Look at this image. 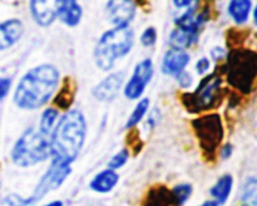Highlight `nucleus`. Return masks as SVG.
<instances>
[{"instance_id": "obj_22", "label": "nucleus", "mask_w": 257, "mask_h": 206, "mask_svg": "<svg viewBox=\"0 0 257 206\" xmlns=\"http://www.w3.org/2000/svg\"><path fill=\"white\" fill-rule=\"evenodd\" d=\"M128 158H130V152H128L127 148H122L119 152L112 156V158L108 162V168L114 171L119 170V168H122L127 163Z\"/></svg>"}, {"instance_id": "obj_11", "label": "nucleus", "mask_w": 257, "mask_h": 206, "mask_svg": "<svg viewBox=\"0 0 257 206\" xmlns=\"http://www.w3.org/2000/svg\"><path fill=\"white\" fill-rule=\"evenodd\" d=\"M24 33V25L19 19H8L0 23V50L9 49L18 43Z\"/></svg>"}, {"instance_id": "obj_3", "label": "nucleus", "mask_w": 257, "mask_h": 206, "mask_svg": "<svg viewBox=\"0 0 257 206\" xmlns=\"http://www.w3.org/2000/svg\"><path fill=\"white\" fill-rule=\"evenodd\" d=\"M135 33L130 27H114L107 30L98 40L94 49L95 63L102 70H110L115 62L132 50Z\"/></svg>"}, {"instance_id": "obj_10", "label": "nucleus", "mask_w": 257, "mask_h": 206, "mask_svg": "<svg viewBox=\"0 0 257 206\" xmlns=\"http://www.w3.org/2000/svg\"><path fill=\"white\" fill-rule=\"evenodd\" d=\"M190 60V55L185 50L171 48L168 52H166L165 57H163L162 72L170 75L180 74L181 72L185 70Z\"/></svg>"}, {"instance_id": "obj_7", "label": "nucleus", "mask_w": 257, "mask_h": 206, "mask_svg": "<svg viewBox=\"0 0 257 206\" xmlns=\"http://www.w3.org/2000/svg\"><path fill=\"white\" fill-rule=\"evenodd\" d=\"M108 20L114 27H130L137 8L133 0H109L105 7Z\"/></svg>"}, {"instance_id": "obj_15", "label": "nucleus", "mask_w": 257, "mask_h": 206, "mask_svg": "<svg viewBox=\"0 0 257 206\" xmlns=\"http://www.w3.org/2000/svg\"><path fill=\"white\" fill-rule=\"evenodd\" d=\"M82 15L83 10L78 0H63L58 10V18L68 27H77Z\"/></svg>"}, {"instance_id": "obj_2", "label": "nucleus", "mask_w": 257, "mask_h": 206, "mask_svg": "<svg viewBox=\"0 0 257 206\" xmlns=\"http://www.w3.org/2000/svg\"><path fill=\"white\" fill-rule=\"evenodd\" d=\"M87 122L79 110H70L59 118L50 133V157L55 162L72 165L85 141Z\"/></svg>"}, {"instance_id": "obj_1", "label": "nucleus", "mask_w": 257, "mask_h": 206, "mask_svg": "<svg viewBox=\"0 0 257 206\" xmlns=\"http://www.w3.org/2000/svg\"><path fill=\"white\" fill-rule=\"evenodd\" d=\"M59 84V72L52 64H42L28 70L14 90L15 106L33 111L47 105Z\"/></svg>"}, {"instance_id": "obj_32", "label": "nucleus", "mask_w": 257, "mask_h": 206, "mask_svg": "<svg viewBox=\"0 0 257 206\" xmlns=\"http://www.w3.org/2000/svg\"><path fill=\"white\" fill-rule=\"evenodd\" d=\"M200 206H220L215 200H206Z\"/></svg>"}, {"instance_id": "obj_24", "label": "nucleus", "mask_w": 257, "mask_h": 206, "mask_svg": "<svg viewBox=\"0 0 257 206\" xmlns=\"http://www.w3.org/2000/svg\"><path fill=\"white\" fill-rule=\"evenodd\" d=\"M157 42V30L153 27L147 28L145 32L141 35V43H142L145 47H153Z\"/></svg>"}, {"instance_id": "obj_30", "label": "nucleus", "mask_w": 257, "mask_h": 206, "mask_svg": "<svg viewBox=\"0 0 257 206\" xmlns=\"http://www.w3.org/2000/svg\"><path fill=\"white\" fill-rule=\"evenodd\" d=\"M211 55H212V58L215 60L222 59L223 55H225V50H223L221 47H216V48H213L212 52H211Z\"/></svg>"}, {"instance_id": "obj_20", "label": "nucleus", "mask_w": 257, "mask_h": 206, "mask_svg": "<svg viewBox=\"0 0 257 206\" xmlns=\"http://www.w3.org/2000/svg\"><path fill=\"white\" fill-rule=\"evenodd\" d=\"M148 108H150V99L148 98H142L135 107L133 112L131 113L130 118H128L127 123H125V128L136 127L143 120L146 113L148 112Z\"/></svg>"}, {"instance_id": "obj_33", "label": "nucleus", "mask_w": 257, "mask_h": 206, "mask_svg": "<svg viewBox=\"0 0 257 206\" xmlns=\"http://www.w3.org/2000/svg\"><path fill=\"white\" fill-rule=\"evenodd\" d=\"M253 23H255V25L257 27V5L255 7V9H253Z\"/></svg>"}, {"instance_id": "obj_28", "label": "nucleus", "mask_w": 257, "mask_h": 206, "mask_svg": "<svg viewBox=\"0 0 257 206\" xmlns=\"http://www.w3.org/2000/svg\"><path fill=\"white\" fill-rule=\"evenodd\" d=\"M233 153V146L231 143H226L222 148L220 150V156L222 160H228Z\"/></svg>"}, {"instance_id": "obj_16", "label": "nucleus", "mask_w": 257, "mask_h": 206, "mask_svg": "<svg viewBox=\"0 0 257 206\" xmlns=\"http://www.w3.org/2000/svg\"><path fill=\"white\" fill-rule=\"evenodd\" d=\"M227 12L236 24H246L252 12V2L251 0H230Z\"/></svg>"}, {"instance_id": "obj_5", "label": "nucleus", "mask_w": 257, "mask_h": 206, "mask_svg": "<svg viewBox=\"0 0 257 206\" xmlns=\"http://www.w3.org/2000/svg\"><path fill=\"white\" fill-rule=\"evenodd\" d=\"M70 172H72V165L52 161V165L42 176L33 195L29 196L33 202H38L45 195L59 188L63 185V182L67 180L68 176L70 175Z\"/></svg>"}, {"instance_id": "obj_29", "label": "nucleus", "mask_w": 257, "mask_h": 206, "mask_svg": "<svg viewBox=\"0 0 257 206\" xmlns=\"http://www.w3.org/2000/svg\"><path fill=\"white\" fill-rule=\"evenodd\" d=\"M193 2H195V0H173V4H175L176 8L183 9V8L192 7Z\"/></svg>"}, {"instance_id": "obj_19", "label": "nucleus", "mask_w": 257, "mask_h": 206, "mask_svg": "<svg viewBox=\"0 0 257 206\" xmlns=\"http://www.w3.org/2000/svg\"><path fill=\"white\" fill-rule=\"evenodd\" d=\"M58 117H59V112H58V110H55V108L53 107L47 108V110L43 112L42 117H40V122H39L40 132L50 136L52 131L54 130L55 125H57Z\"/></svg>"}, {"instance_id": "obj_26", "label": "nucleus", "mask_w": 257, "mask_h": 206, "mask_svg": "<svg viewBox=\"0 0 257 206\" xmlns=\"http://www.w3.org/2000/svg\"><path fill=\"white\" fill-rule=\"evenodd\" d=\"M177 77V82L180 84L181 88H190L193 83V78L190 73H187L186 70L181 72L180 74L176 75Z\"/></svg>"}, {"instance_id": "obj_14", "label": "nucleus", "mask_w": 257, "mask_h": 206, "mask_svg": "<svg viewBox=\"0 0 257 206\" xmlns=\"http://www.w3.org/2000/svg\"><path fill=\"white\" fill-rule=\"evenodd\" d=\"M235 180L231 173H225L220 176L215 185L210 188V195L212 200H215L218 205H225L232 193Z\"/></svg>"}, {"instance_id": "obj_25", "label": "nucleus", "mask_w": 257, "mask_h": 206, "mask_svg": "<svg viewBox=\"0 0 257 206\" xmlns=\"http://www.w3.org/2000/svg\"><path fill=\"white\" fill-rule=\"evenodd\" d=\"M12 78L9 77H0V103L7 98L9 94L10 88H12Z\"/></svg>"}, {"instance_id": "obj_12", "label": "nucleus", "mask_w": 257, "mask_h": 206, "mask_svg": "<svg viewBox=\"0 0 257 206\" xmlns=\"http://www.w3.org/2000/svg\"><path fill=\"white\" fill-rule=\"evenodd\" d=\"M220 84L221 79L217 77L206 78L205 80L201 82L200 87H198V89L195 93L196 103H197L198 108L206 110V108L211 107V105L215 100L216 93H217Z\"/></svg>"}, {"instance_id": "obj_23", "label": "nucleus", "mask_w": 257, "mask_h": 206, "mask_svg": "<svg viewBox=\"0 0 257 206\" xmlns=\"http://www.w3.org/2000/svg\"><path fill=\"white\" fill-rule=\"evenodd\" d=\"M4 202L7 206H34V202L30 197H23L17 193H10L5 196Z\"/></svg>"}, {"instance_id": "obj_8", "label": "nucleus", "mask_w": 257, "mask_h": 206, "mask_svg": "<svg viewBox=\"0 0 257 206\" xmlns=\"http://www.w3.org/2000/svg\"><path fill=\"white\" fill-rule=\"evenodd\" d=\"M63 0H30V12L35 22L48 27L58 18V10Z\"/></svg>"}, {"instance_id": "obj_31", "label": "nucleus", "mask_w": 257, "mask_h": 206, "mask_svg": "<svg viewBox=\"0 0 257 206\" xmlns=\"http://www.w3.org/2000/svg\"><path fill=\"white\" fill-rule=\"evenodd\" d=\"M43 206H64V203H63L62 200H54V201H50V202L45 203V205Z\"/></svg>"}, {"instance_id": "obj_6", "label": "nucleus", "mask_w": 257, "mask_h": 206, "mask_svg": "<svg viewBox=\"0 0 257 206\" xmlns=\"http://www.w3.org/2000/svg\"><path fill=\"white\" fill-rule=\"evenodd\" d=\"M153 77V63L150 58L141 60L136 65L132 77L124 85V95L131 100L138 99Z\"/></svg>"}, {"instance_id": "obj_13", "label": "nucleus", "mask_w": 257, "mask_h": 206, "mask_svg": "<svg viewBox=\"0 0 257 206\" xmlns=\"http://www.w3.org/2000/svg\"><path fill=\"white\" fill-rule=\"evenodd\" d=\"M119 181V175L117 171L105 168V170L99 171L94 177L90 180L89 187L94 192L98 193H108L117 186Z\"/></svg>"}, {"instance_id": "obj_4", "label": "nucleus", "mask_w": 257, "mask_h": 206, "mask_svg": "<svg viewBox=\"0 0 257 206\" xmlns=\"http://www.w3.org/2000/svg\"><path fill=\"white\" fill-rule=\"evenodd\" d=\"M50 157V136L29 127L15 141L10 151L12 162L18 167H32Z\"/></svg>"}, {"instance_id": "obj_9", "label": "nucleus", "mask_w": 257, "mask_h": 206, "mask_svg": "<svg viewBox=\"0 0 257 206\" xmlns=\"http://www.w3.org/2000/svg\"><path fill=\"white\" fill-rule=\"evenodd\" d=\"M123 79H124V75L122 72L112 73L95 85L94 89H93V94L97 99L102 100V102H110L119 93L123 85Z\"/></svg>"}, {"instance_id": "obj_27", "label": "nucleus", "mask_w": 257, "mask_h": 206, "mask_svg": "<svg viewBox=\"0 0 257 206\" xmlns=\"http://www.w3.org/2000/svg\"><path fill=\"white\" fill-rule=\"evenodd\" d=\"M210 67H211L210 59L206 57H203V58H201V59H198L197 63H196V72H197L198 74L203 75V74H206L208 70H210Z\"/></svg>"}, {"instance_id": "obj_17", "label": "nucleus", "mask_w": 257, "mask_h": 206, "mask_svg": "<svg viewBox=\"0 0 257 206\" xmlns=\"http://www.w3.org/2000/svg\"><path fill=\"white\" fill-rule=\"evenodd\" d=\"M197 40V34H193V33L187 32V30L181 29V28H176L170 35V45L171 48H175V49L185 50L190 48L191 45L195 44Z\"/></svg>"}, {"instance_id": "obj_21", "label": "nucleus", "mask_w": 257, "mask_h": 206, "mask_svg": "<svg viewBox=\"0 0 257 206\" xmlns=\"http://www.w3.org/2000/svg\"><path fill=\"white\" fill-rule=\"evenodd\" d=\"M192 195V186L191 183H180L176 185L171 191V198L177 206H182L190 200Z\"/></svg>"}, {"instance_id": "obj_18", "label": "nucleus", "mask_w": 257, "mask_h": 206, "mask_svg": "<svg viewBox=\"0 0 257 206\" xmlns=\"http://www.w3.org/2000/svg\"><path fill=\"white\" fill-rule=\"evenodd\" d=\"M242 206H257V177H248L241 188Z\"/></svg>"}]
</instances>
